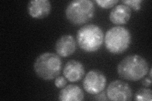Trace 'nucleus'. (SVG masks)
<instances>
[{"mask_svg":"<svg viewBox=\"0 0 152 101\" xmlns=\"http://www.w3.org/2000/svg\"><path fill=\"white\" fill-rule=\"evenodd\" d=\"M77 41L84 51L94 52L102 47L104 42V33L102 28L96 25H86L78 31Z\"/></svg>","mask_w":152,"mask_h":101,"instance_id":"obj_3","label":"nucleus"},{"mask_svg":"<svg viewBox=\"0 0 152 101\" xmlns=\"http://www.w3.org/2000/svg\"><path fill=\"white\" fill-rule=\"evenodd\" d=\"M63 73L68 81L70 82H77L83 78L85 74L84 65L79 61L70 60L65 64Z\"/></svg>","mask_w":152,"mask_h":101,"instance_id":"obj_9","label":"nucleus"},{"mask_svg":"<svg viewBox=\"0 0 152 101\" xmlns=\"http://www.w3.org/2000/svg\"><path fill=\"white\" fill-rule=\"evenodd\" d=\"M104 42L107 49L111 53L114 54L123 53L131 44V32L124 27H113L104 36Z\"/></svg>","mask_w":152,"mask_h":101,"instance_id":"obj_4","label":"nucleus"},{"mask_svg":"<svg viewBox=\"0 0 152 101\" xmlns=\"http://www.w3.org/2000/svg\"><path fill=\"white\" fill-rule=\"evenodd\" d=\"M84 94L78 85H69L61 89L58 94V100L61 101L83 100Z\"/></svg>","mask_w":152,"mask_h":101,"instance_id":"obj_12","label":"nucleus"},{"mask_svg":"<svg viewBox=\"0 0 152 101\" xmlns=\"http://www.w3.org/2000/svg\"><path fill=\"white\" fill-rule=\"evenodd\" d=\"M98 5L102 8L109 9L111 8L118 3V0H96Z\"/></svg>","mask_w":152,"mask_h":101,"instance_id":"obj_14","label":"nucleus"},{"mask_svg":"<svg viewBox=\"0 0 152 101\" xmlns=\"http://www.w3.org/2000/svg\"><path fill=\"white\" fill-rule=\"evenodd\" d=\"M149 64L138 54H130L124 57L117 66V73L122 78L132 81L141 80L148 74Z\"/></svg>","mask_w":152,"mask_h":101,"instance_id":"obj_1","label":"nucleus"},{"mask_svg":"<svg viewBox=\"0 0 152 101\" xmlns=\"http://www.w3.org/2000/svg\"><path fill=\"white\" fill-rule=\"evenodd\" d=\"M62 69V61L53 52H45L38 56L34 63V70L38 77L51 80L58 76Z\"/></svg>","mask_w":152,"mask_h":101,"instance_id":"obj_2","label":"nucleus"},{"mask_svg":"<svg viewBox=\"0 0 152 101\" xmlns=\"http://www.w3.org/2000/svg\"><path fill=\"white\" fill-rule=\"evenodd\" d=\"M131 17V9L123 3L114 7L109 15L111 22L118 26L126 24Z\"/></svg>","mask_w":152,"mask_h":101,"instance_id":"obj_11","label":"nucleus"},{"mask_svg":"<svg viewBox=\"0 0 152 101\" xmlns=\"http://www.w3.org/2000/svg\"><path fill=\"white\" fill-rule=\"evenodd\" d=\"M108 100L113 101L131 100L132 96L129 85L121 80H114L108 85L107 89Z\"/></svg>","mask_w":152,"mask_h":101,"instance_id":"obj_7","label":"nucleus"},{"mask_svg":"<svg viewBox=\"0 0 152 101\" xmlns=\"http://www.w3.org/2000/svg\"><path fill=\"white\" fill-rule=\"evenodd\" d=\"M66 84H67V81H66V79L64 77V76H58L55 78V85L57 88H58V89L64 88V87H65Z\"/></svg>","mask_w":152,"mask_h":101,"instance_id":"obj_16","label":"nucleus"},{"mask_svg":"<svg viewBox=\"0 0 152 101\" xmlns=\"http://www.w3.org/2000/svg\"><path fill=\"white\" fill-rule=\"evenodd\" d=\"M142 84L145 86H150L151 84V78H145L142 80Z\"/></svg>","mask_w":152,"mask_h":101,"instance_id":"obj_18","label":"nucleus"},{"mask_svg":"<svg viewBox=\"0 0 152 101\" xmlns=\"http://www.w3.org/2000/svg\"><path fill=\"white\" fill-rule=\"evenodd\" d=\"M51 10V4L48 0H33L27 4V12L34 18H44L49 15Z\"/></svg>","mask_w":152,"mask_h":101,"instance_id":"obj_8","label":"nucleus"},{"mask_svg":"<svg viewBox=\"0 0 152 101\" xmlns=\"http://www.w3.org/2000/svg\"><path fill=\"white\" fill-rule=\"evenodd\" d=\"M122 3L134 11H139L141 8V0H124Z\"/></svg>","mask_w":152,"mask_h":101,"instance_id":"obj_15","label":"nucleus"},{"mask_svg":"<svg viewBox=\"0 0 152 101\" xmlns=\"http://www.w3.org/2000/svg\"><path fill=\"white\" fill-rule=\"evenodd\" d=\"M107 78L102 71L97 70H90L83 80V87L89 94L96 95L105 89Z\"/></svg>","mask_w":152,"mask_h":101,"instance_id":"obj_6","label":"nucleus"},{"mask_svg":"<svg viewBox=\"0 0 152 101\" xmlns=\"http://www.w3.org/2000/svg\"><path fill=\"white\" fill-rule=\"evenodd\" d=\"M94 99L96 100H108V99L107 97V95L105 94V93L103 92V91L102 92L95 95Z\"/></svg>","mask_w":152,"mask_h":101,"instance_id":"obj_17","label":"nucleus"},{"mask_svg":"<svg viewBox=\"0 0 152 101\" xmlns=\"http://www.w3.org/2000/svg\"><path fill=\"white\" fill-rule=\"evenodd\" d=\"M134 100L137 101H151V90L146 88H141L139 89L134 95Z\"/></svg>","mask_w":152,"mask_h":101,"instance_id":"obj_13","label":"nucleus"},{"mask_svg":"<svg viewBox=\"0 0 152 101\" xmlns=\"http://www.w3.org/2000/svg\"><path fill=\"white\" fill-rule=\"evenodd\" d=\"M75 50L76 42L72 35H64L56 42L55 51L60 57H69L74 53Z\"/></svg>","mask_w":152,"mask_h":101,"instance_id":"obj_10","label":"nucleus"},{"mask_svg":"<svg viewBox=\"0 0 152 101\" xmlns=\"http://www.w3.org/2000/svg\"><path fill=\"white\" fill-rule=\"evenodd\" d=\"M95 7L90 0H75L65 9V16L74 25H80L88 22L94 15Z\"/></svg>","mask_w":152,"mask_h":101,"instance_id":"obj_5","label":"nucleus"}]
</instances>
